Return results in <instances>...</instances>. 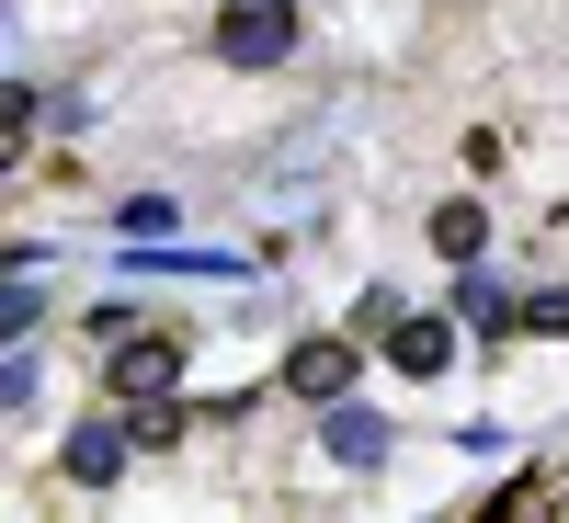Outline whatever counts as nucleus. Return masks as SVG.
Instances as JSON below:
<instances>
[{"label": "nucleus", "instance_id": "f257e3e1", "mask_svg": "<svg viewBox=\"0 0 569 523\" xmlns=\"http://www.w3.org/2000/svg\"><path fill=\"white\" fill-rule=\"evenodd\" d=\"M217 58H228V69L297 58V0H228V12H217Z\"/></svg>", "mask_w": 569, "mask_h": 523}, {"label": "nucleus", "instance_id": "f03ea898", "mask_svg": "<svg viewBox=\"0 0 569 523\" xmlns=\"http://www.w3.org/2000/svg\"><path fill=\"white\" fill-rule=\"evenodd\" d=\"M103 375H114V399H171L182 388V330H126V353Z\"/></svg>", "mask_w": 569, "mask_h": 523}, {"label": "nucleus", "instance_id": "7ed1b4c3", "mask_svg": "<svg viewBox=\"0 0 569 523\" xmlns=\"http://www.w3.org/2000/svg\"><path fill=\"white\" fill-rule=\"evenodd\" d=\"M353 342H342V330H308V342L297 353H284V388H297V399H353Z\"/></svg>", "mask_w": 569, "mask_h": 523}, {"label": "nucleus", "instance_id": "20e7f679", "mask_svg": "<svg viewBox=\"0 0 569 523\" xmlns=\"http://www.w3.org/2000/svg\"><path fill=\"white\" fill-rule=\"evenodd\" d=\"M319 444L342 455V466H376V455H388V421L353 410V399H319Z\"/></svg>", "mask_w": 569, "mask_h": 523}, {"label": "nucleus", "instance_id": "39448f33", "mask_svg": "<svg viewBox=\"0 0 569 523\" xmlns=\"http://www.w3.org/2000/svg\"><path fill=\"white\" fill-rule=\"evenodd\" d=\"M388 364L399 375H445L456 364V330L445 319H388Z\"/></svg>", "mask_w": 569, "mask_h": 523}, {"label": "nucleus", "instance_id": "423d86ee", "mask_svg": "<svg viewBox=\"0 0 569 523\" xmlns=\"http://www.w3.org/2000/svg\"><path fill=\"white\" fill-rule=\"evenodd\" d=\"M126 444H137V433H103V421H91V433H69V479H80V490H103L114 466H126Z\"/></svg>", "mask_w": 569, "mask_h": 523}, {"label": "nucleus", "instance_id": "0eeeda50", "mask_svg": "<svg viewBox=\"0 0 569 523\" xmlns=\"http://www.w3.org/2000/svg\"><path fill=\"white\" fill-rule=\"evenodd\" d=\"M479 240H490V217H479V205H467V194H456V205H433V251H445L456 273H467V262H479Z\"/></svg>", "mask_w": 569, "mask_h": 523}, {"label": "nucleus", "instance_id": "6e6552de", "mask_svg": "<svg viewBox=\"0 0 569 523\" xmlns=\"http://www.w3.org/2000/svg\"><path fill=\"white\" fill-rule=\"evenodd\" d=\"M137 444L171 455V444H182V399H149V410H137Z\"/></svg>", "mask_w": 569, "mask_h": 523}, {"label": "nucleus", "instance_id": "1a4fd4ad", "mask_svg": "<svg viewBox=\"0 0 569 523\" xmlns=\"http://www.w3.org/2000/svg\"><path fill=\"white\" fill-rule=\"evenodd\" d=\"M467 319H479V330H501V319H512V296H501V284H490L479 262H467Z\"/></svg>", "mask_w": 569, "mask_h": 523}, {"label": "nucleus", "instance_id": "9d476101", "mask_svg": "<svg viewBox=\"0 0 569 523\" xmlns=\"http://www.w3.org/2000/svg\"><path fill=\"white\" fill-rule=\"evenodd\" d=\"M525 319H536V330H569V296H536Z\"/></svg>", "mask_w": 569, "mask_h": 523}]
</instances>
